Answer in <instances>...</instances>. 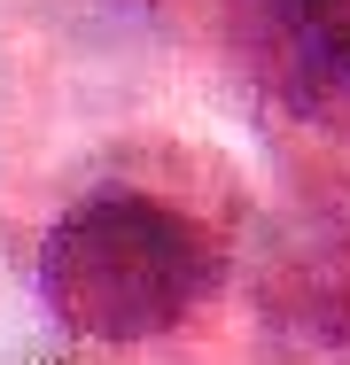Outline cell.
Listing matches in <instances>:
<instances>
[{"mask_svg":"<svg viewBox=\"0 0 350 365\" xmlns=\"http://www.w3.org/2000/svg\"><path fill=\"white\" fill-rule=\"evenodd\" d=\"M218 288V249L148 195L101 187L70 202L39 241V295L86 342H148L171 334Z\"/></svg>","mask_w":350,"mask_h":365,"instance_id":"cell-1","label":"cell"},{"mask_svg":"<svg viewBox=\"0 0 350 365\" xmlns=\"http://www.w3.org/2000/svg\"><path fill=\"white\" fill-rule=\"evenodd\" d=\"M280 31L296 39V55L327 78H350V0H257Z\"/></svg>","mask_w":350,"mask_h":365,"instance_id":"cell-2","label":"cell"}]
</instances>
